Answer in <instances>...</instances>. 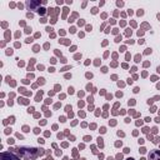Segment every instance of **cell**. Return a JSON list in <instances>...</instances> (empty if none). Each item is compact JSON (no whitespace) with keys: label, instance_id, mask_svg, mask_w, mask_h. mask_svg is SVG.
Segmentation results:
<instances>
[{"label":"cell","instance_id":"cell-1","mask_svg":"<svg viewBox=\"0 0 160 160\" xmlns=\"http://www.w3.org/2000/svg\"><path fill=\"white\" fill-rule=\"evenodd\" d=\"M1 160H19V158L15 156L14 154H10V152H2L1 154Z\"/></svg>","mask_w":160,"mask_h":160},{"label":"cell","instance_id":"cell-2","mask_svg":"<svg viewBox=\"0 0 160 160\" xmlns=\"http://www.w3.org/2000/svg\"><path fill=\"white\" fill-rule=\"evenodd\" d=\"M149 160H160V151H158V150L151 151L149 155Z\"/></svg>","mask_w":160,"mask_h":160},{"label":"cell","instance_id":"cell-3","mask_svg":"<svg viewBox=\"0 0 160 160\" xmlns=\"http://www.w3.org/2000/svg\"><path fill=\"white\" fill-rule=\"evenodd\" d=\"M128 160H132V159H128Z\"/></svg>","mask_w":160,"mask_h":160}]
</instances>
